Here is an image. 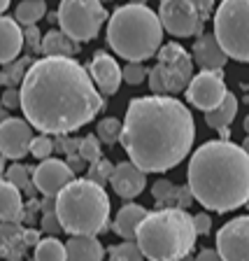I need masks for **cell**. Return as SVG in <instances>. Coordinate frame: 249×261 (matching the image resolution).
<instances>
[{
    "mask_svg": "<svg viewBox=\"0 0 249 261\" xmlns=\"http://www.w3.org/2000/svg\"><path fill=\"white\" fill-rule=\"evenodd\" d=\"M109 261H145V252L140 250L137 240H126V243H119L109 247Z\"/></svg>",
    "mask_w": 249,
    "mask_h": 261,
    "instance_id": "83f0119b",
    "label": "cell"
},
{
    "mask_svg": "<svg viewBox=\"0 0 249 261\" xmlns=\"http://www.w3.org/2000/svg\"><path fill=\"white\" fill-rule=\"evenodd\" d=\"M242 126H244V130H247V136H249V114L244 117V124H242Z\"/></svg>",
    "mask_w": 249,
    "mask_h": 261,
    "instance_id": "f6af8a7d",
    "label": "cell"
},
{
    "mask_svg": "<svg viewBox=\"0 0 249 261\" xmlns=\"http://www.w3.org/2000/svg\"><path fill=\"white\" fill-rule=\"evenodd\" d=\"M244 207H247V210H249V198H247V203H244Z\"/></svg>",
    "mask_w": 249,
    "mask_h": 261,
    "instance_id": "7dc6e473",
    "label": "cell"
},
{
    "mask_svg": "<svg viewBox=\"0 0 249 261\" xmlns=\"http://www.w3.org/2000/svg\"><path fill=\"white\" fill-rule=\"evenodd\" d=\"M193 261H224V256L219 254V250H203Z\"/></svg>",
    "mask_w": 249,
    "mask_h": 261,
    "instance_id": "60d3db41",
    "label": "cell"
},
{
    "mask_svg": "<svg viewBox=\"0 0 249 261\" xmlns=\"http://www.w3.org/2000/svg\"><path fill=\"white\" fill-rule=\"evenodd\" d=\"M68 261H103L105 250L96 236H72L68 243Z\"/></svg>",
    "mask_w": 249,
    "mask_h": 261,
    "instance_id": "ffe728a7",
    "label": "cell"
},
{
    "mask_svg": "<svg viewBox=\"0 0 249 261\" xmlns=\"http://www.w3.org/2000/svg\"><path fill=\"white\" fill-rule=\"evenodd\" d=\"M217 250L224 261H249V215L231 219L219 228Z\"/></svg>",
    "mask_w": 249,
    "mask_h": 261,
    "instance_id": "4fadbf2b",
    "label": "cell"
},
{
    "mask_svg": "<svg viewBox=\"0 0 249 261\" xmlns=\"http://www.w3.org/2000/svg\"><path fill=\"white\" fill-rule=\"evenodd\" d=\"M147 215H149V212L142 205H137V203H126V205H121V210L117 212V217H114L112 231L124 240H135L137 228L145 222Z\"/></svg>",
    "mask_w": 249,
    "mask_h": 261,
    "instance_id": "d6986e66",
    "label": "cell"
},
{
    "mask_svg": "<svg viewBox=\"0 0 249 261\" xmlns=\"http://www.w3.org/2000/svg\"><path fill=\"white\" fill-rule=\"evenodd\" d=\"M42 231L47 236H59L61 231H63V224H61L56 210L54 212H44V217H42Z\"/></svg>",
    "mask_w": 249,
    "mask_h": 261,
    "instance_id": "e575fe53",
    "label": "cell"
},
{
    "mask_svg": "<svg viewBox=\"0 0 249 261\" xmlns=\"http://www.w3.org/2000/svg\"><path fill=\"white\" fill-rule=\"evenodd\" d=\"M89 72H91L96 87L100 89L103 96H114L119 91L121 82H124V68L107 54V51H98L89 63Z\"/></svg>",
    "mask_w": 249,
    "mask_h": 261,
    "instance_id": "2e32d148",
    "label": "cell"
},
{
    "mask_svg": "<svg viewBox=\"0 0 249 261\" xmlns=\"http://www.w3.org/2000/svg\"><path fill=\"white\" fill-rule=\"evenodd\" d=\"M35 126L28 119H19V117H5L0 124V149L3 156L19 161L26 154H31V145L35 140L33 136Z\"/></svg>",
    "mask_w": 249,
    "mask_h": 261,
    "instance_id": "7c38bea8",
    "label": "cell"
},
{
    "mask_svg": "<svg viewBox=\"0 0 249 261\" xmlns=\"http://www.w3.org/2000/svg\"><path fill=\"white\" fill-rule=\"evenodd\" d=\"M40 51L44 56H75L79 51V44L65 31H49L42 38V49Z\"/></svg>",
    "mask_w": 249,
    "mask_h": 261,
    "instance_id": "7402d4cb",
    "label": "cell"
},
{
    "mask_svg": "<svg viewBox=\"0 0 249 261\" xmlns=\"http://www.w3.org/2000/svg\"><path fill=\"white\" fill-rule=\"evenodd\" d=\"M163 21L142 3H128L112 12L107 21V44L126 61H147L163 47Z\"/></svg>",
    "mask_w": 249,
    "mask_h": 261,
    "instance_id": "277c9868",
    "label": "cell"
},
{
    "mask_svg": "<svg viewBox=\"0 0 249 261\" xmlns=\"http://www.w3.org/2000/svg\"><path fill=\"white\" fill-rule=\"evenodd\" d=\"M31 261H38V259H35V256H33V259H31Z\"/></svg>",
    "mask_w": 249,
    "mask_h": 261,
    "instance_id": "c3c4849f",
    "label": "cell"
},
{
    "mask_svg": "<svg viewBox=\"0 0 249 261\" xmlns=\"http://www.w3.org/2000/svg\"><path fill=\"white\" fill-rule=\"evenodd\" d=\"M189 187L196 203L214 212H231L249 198V154L226 140H210L191 154Z\"/></svg>",
    "mask_w": 249,
    "mask_h": 261,
    "instance_id": "3957f363",
    "label": "cell"
},
{
    "mask_svg": "<svg viewBox=\"0 0 249 261\" xmlns=\"http://www.w3.org/2000/svg\"><path fill=\"white\" fill-rule=\"evenodd\" d=\"M193 54H189L179 42H168L158 49L156 63L149 70V89L152 93L175 96L189 89L193 80Z\"/></svg>",
    "mask_w": 249,
    "mask_h": 261,
    "instance_id": "52a82bcc",
    "label": "cell"
},
{
    "mask_svg": "<svg viewBox=\"0 0 249 261\" xmlns=\"http://www.w3.org/2000/svg\"><path fill=\"white\" fill-rule=\"evenodd\" d=\"M54 140L49 138V133H42V136H35V140H33L31 145V154L35 159H40V161H44V159L51 156V152H54Z\"/></svg>",
    "mask_w": 249,
    "mask_h": 261,
    "instance_id": "836d02e7",
    "label": "cell"
},
{
    "mask_svg": "<svg viewBox=\"0 0 249 261\" xmlns=\"http://www.w3.org/2000/svg\"><path fill=\"white\" fill-rule=\"evenodd\" d=\"M47 14V3L44 0H21L16 5V12H14V19L23 26H33L38 23L42 16Z\"/></svg>",
    "mask_w": 249,
    "mask_h": 261,
    "instance_id": "d4e9b609",
    "label": "cell"
},
{
    "mask_svg": "<svg viewBox=\"0 0 249 261\" xmlns=\"http://www.w3.org/2000/svg\"><path fill=\"white\" fill-rule=\"evenodd\" d=\"M35 259L38 261H68V247L56 236H47L35 245Z\"/></svg>",
    "mask_w": 249,
    "mask_h": 261,
    "instance_id": "cb8c5ba5",
    "label": "cell"
},
{
    "mask_svg": "<svg viewBox=\"0 0 249 261\" xmlns=\"http://www.w3.org/2000/svg\"><path fill=\"white\" fill-rule=\"evenodd\" d=\"M56 215L70 236H98L109 224V196L89 177L72 179L56 196Z\"/></svg>",
    "mask_w": 249,
    "mask_h": 261,
    "instance_id": "8992f818",
    "label": "cell"
},
{
    "mask_svg": "<svg viewBox=\"0 0 249 261\" xmlns=\"http://www.w3.org/2000/svg\"><path fill=\"white\" fill-rule=\"evenodd\" d=\"M72 179H75V170L70 168V163L61 159L49 156L40 161L38 168H33V182L44 196H59L63 187H68Z\"/></svg>",
    "mask_w": 249,
    "mask_h": 261,
    "instance_id": "5bb4252c",
    "label": "cell"
},
{
    "mask_svg": "<svg viewBox=\"0 0 249 261\" xmlns=\"http://www.w3.org/2000/svg\"><path fill=\"white\" fill-rule=\"evenodd\" d=\"M196 140L193 114L173 96L133 98L126 110L121 145L145 173H165L186 159Z\"/></svg>",
    "mask_w": 249,
    "mask_h": 261,
    "instance_id": "7a4b0ae2",
    "label": "cell"
},
{
    "mask_svg": "<svg viewBox=\"0 0 249 261\" xmlns=\"http://www.w3.org/2000/svg\"><path fill=\"white\" fill-rule=\"evenodd\" d=\"M242 147H244V152H247V154H249V136H247V138H244V142H242Z\"/></svg>",
    "mask_w": 249,
    "mask_h": 261,
    "instance_id": "ee69618b",
    "label": "cell"
},
{
    "mask_svg": "<svg viewBox=\"0 0 249 261\" xmlns=\"http://www.w3.org/2000/svg\"><path fill=\"white\" fill-rule=\"evenodd\" d=\"M68 163H70V168L75 170V173H81V170H87V159L81 156V154H70L68 156Z\"/></svg>",
    "mask_w": 249,
    "mask_h": 261,
    "instance_id": "ab89813d",
    "label": "cell"
},
{
    "mask_svg": "<svg viewBox=\"0 0 249 261\" xmlns=\"http://www.w3.org/2000/svg\"><path fill=\"white\" fill-rule=\"evenodd\" d=\"M100 138L98 136H84L81 138V149H79V154L84 159H87L89 163H93V161H98V159H103V149H100Z\"/></svg>",
    "mask_w": 249,
    "mask_h": 261,
    "instance_id": "d6a6232c",
    "label": "cell"
},
{
    "mask_svg": "<svg viewBox=\"0 0 249 261\" xmlns=\"http://www.w3.org/2000/svg\"><path fill=\"white\" fill-rule=\"evenodd\" d=\"M59 26L77 42H89L100 33L107 21V10L100 0H61Z\"/></svg>",
    "mask_w": 249,
    "mask_h": 261,
    "instance_id": "30bf717a",
    "label": "cell"
},
{
    "mask_svg": "<svg viewBox=\"0 0 249 261\" xmlns=\"http://www.w3.org/2000/svg\"><path fill=\"white\" fill-rule=\"evenodd\" d=\"M26 44L33 49V51H38V49H42V35H40L38 26L33 23V26H26Z\"/></svg>",
    "mask_w": 249,
    "mask_h": 261,
    "instance_id": "8d00e7d4",
    "label": "cell"
},
{
    "mask_svg": "<svg viewBox=\"0 0 249 261\" xmlns=\"http://www.w3.org/2000/svg\"><path fill=\"white\" fill-rule=\"evenodd\" d=\"M0 217L3 222H21L23 217L21 189L7 179H3V185H0Z\"/></svg>",
    "mask_w": 249,
    "mask_h": 261,
    "instance_id": "44dd1931",
    "label": "cell"
},
{
    "mask_svg": "<svg viewBox=\"0 0 249 261\" xmlns=\"http://www.w3.org/2000/svg\"><path fill=\"white\" fill-rule=\"evenodd\" d=\"M112 173H114V168L107 159H98V161H93L87 168V177L93 179V182H98V185H103V187L112 179Z\"/></svg>",
    "mask_w": 249,
    "mask_h": 261,
    "instance_id": "4dcf8cb0",
    "label": "cell"
},
{
    "mask_svg": "<svg viewBox=\"0 0 249 261\" xmlns=\"http://www.w3.org/2000/svg\"><path fill=\"white\" fill-rule=\"evenodd\" d=\"M177 194H179V187L173 185L170 179H156L152 187V196L154 201L158 203V207L177 205Z\"/></svg>",
    "mask_w": 249,
    "mask_h": 261,
    "instance_id": "f1b7e54d",
    "label": "cell"
},
{
    "mask_svg": "<svg viewBox=\"0 0 249 261\" xmlns=\"http://www.w3.org/2000/svg\"><path fill=\"white\" fill-rule=\"evenodd\" d=\"M21 110L42 133L70 136L103 110V93L72 56H42L21 82Z\"/></svg>",
    "mask_w": 249,
    "mask_h": 261,
    "instance_id": "6da1fadb",
    "label": "cell"
},
{
    "mask_svg": "<svg viewBox=\"0 0 249 261\" xmlns=\"http://www.w3.org/2000/svg\"><path fill=\"white\" fill-rule=\"evenodd\" d=\"M7 7H10V0H0V10L5 12V10H7Z\"/></svg>",
    "mask_w": 249,
    "mask_h": 261,
    "instance_id": "7bdbcfd3",
    "label": "cell"
},
{
    "mask_svg": "<svg viewBox=\"0 0 249 261\" xmlns=\"http://www.w3.org/2000/svg\"><path fill=\"white\" fill-rule=\"evenodd\" d=\"M121 133H124V124L114 117H105V119L98 121L96 126V136L105 142V145H114V142H121Z\"/></svg>",
    "mask_w": 249,
    "mask_h": 261,
    "instance_id": "f546056e",
    "label": "cell"
},
{
    "mask_svg": "<svg viewBox=\"0 0 249 261\" xmlns=\"http://www.w3.org/2000/svg\"><path fill=\"white\" fill-rule=\"evenodd\" d=\"M196 222L184 207L170 205L149 212L137 228V245L149 261H182L196 245Z\"/></svg>",
    "mask_w": 249,
    "mask_h": 261,
    "instance_id": "5b68a950",
    "label": "cell"
},
{
    "mask_svg": "<svg viewBox=\"0 0 249 261\" xmlns=\"http://www.w3.org/2000/svg\"><path fill=\"white\" fill-rule=\"evenodd\" d=\"M3 105H5L7 110H14L21 105V89L16 87H7L5 93H3Z\"/></svg>",
    "mask_w": 249,
    "mask_h": 261,
    "instance_id": "d590c367",
    "label": "cell"
},
{
    "mask_svg": "<svg viewBox=\"0 0 249 261\" xmlns=\"http://www.w3.org/2000/svg\"><path fill=\"white\" fill-rule=\"evenodd\" d=\"M226 93L228 89H226L222 70H201L191 80L189 89H186V100L193 108L203 110V112H210L217 105H222Z\"/></svg>",
    "mask_w": 249,
    "mask_h": 261,
    "instance_id": "8fae6325",
    "label": "cell"
},
{
    "mask_svg": "<svg viewBox=\"0 0 249 261\" xmlns=\"http://www.w3.org/2000/svg\"><path fill=\"white\" fill-rule=\"evenodd\" d=\"M23 240H26V245L28 247H35V245L40 243V236H38V231H33V228H28V231H23Z\"/></svg>",
    "mask_w": 249,
    "mask_h": 261,
    "instance_id": "b9f144b4",
    "label": "cell"
},
{
    "mask_svg": "<svg viewBox=\"0 0 249 261\" xmlns=\"http://www.w3.org/2000/svg\"><path fill=\"white\" fill-rule=\"evenodd\" d=\"M149 77V72H147V68L142 65V61H128L124 68V82H128L130 87H137V84H142V82Z\"/></svg>",
    "mask_w": 249,
    "mask_h": 261,
    "instance_id": "1f68e13d",
    "label": "cell"
},
{
    "mask_svg": "<svg viewBox=\"0 0 249 261\" xmlns=\"http://www.w3.org/2000/svg\"><path fill=\"white\" fill-rule=\"evenodd\" d=\"M196 201V196H193V191H191V187L186 185V187H179V194H177V207H189L191 203Z\"/></svg>",
    "mask_w": 249,
    "mask_h": 261,
    "instance_id": "74e56055",
    "label": "cell"
},
{
    "mask_svg": "<svg viewBox=\"0 0 249 261\" xmlns=\"http://www.w3.org/2000/svg\"><path fill=\"white\" fill-rule=\"evenodd\" d=\"M31 65H33V59H31V56H21V59L10 61V63H5V68H3L0 82H3L5 87H16L19 82L26 80L28 70H31Z\"/></svg>",
    "mask_w": 249,
    "mask_h": 261,
    "instance_id": "484cf974",
    "label": "cell"
},
{
    "mask_svg": "<svg viewBox=\"0 0 249 261\" xmlns=\"http://www.w3.org/2000/svg\"><path fill=\"white\" fill-rule=\"evenodd\" d=\"M214 12V0H158V16L173 38L203 35Z\"/></svg>",
    "mask_w": 249,
    "mask_h": 261,
    "instance_id": "9c48e42d",
    "label": "cell"
},
{
    "mask_svg": "<svg viewBox=\"0 0 249 261\" xmlns=\"http://www.w3.org/2000/svg\"><path fill=\"white\" fill-rule=\"evenodd\" d=\"M5 179L12 182V185H16L19 189H26L28 194L35 191L33 189V187H35V182H33V168L31 166H23V163H19V161L5 170Z\"/></svg>",
    "mask_w": 249,
    "mask_h": 261,
    "instance_id": "4316f807",
    "label": "cell"
},
{
    "mask_svg": "<svg viewBox=\"0 0 249 261\" xmlns=\"http://www.w3.org/2000/svg\"><path fill=\"white\" fill-rule=\"evenodd\" d=\"M193 222H196V231H198V236L207 233V231L212 228V219H210V215H205V212L193 215Z\"/></svg>",
    "mask_w": 249,
    "mask_h": 261,
    "instance_id": "f35d334b",
    "label": "cell"
},
{
    "mask_svg": "<svg viewBox=\"0 0 249 261\" xmlns=\"http://www.w3.org/2000/svg\"><path fill=\"white\" fill-rule=\"evenodd\" d=\"M130 3H142V5H145V0H130Z\"/></svg>",
    "mask_w": 249,
    "mask_h": 261,
    "instance_id": "bcb514c9",
    "label": "cell"
},
{
    "mask_svg": "<svg viewBox=\"0 0 249 261\" xmlns=\"http://www.w3.org/2000/svg\"><path fill=\"white\" fill-rule=\"evenodd\" d=\"M214 35L231 59L249 63V0H222L214 12Z\"/></svg>",
    "mask_w": 249,
    "mask_h": 261,
    "instance_id": "ba28073f",
    "label": "cell"
},
{
    "mask_svg": "<svg viewBox=\"0 0 249 261\" xmlns=\"http://www.w3.org/2000/svg\"><path fill=\"white\" fill-rule=\"evenodd\" d=\"M191 54H193V61L201 70H224L226 61L231 59V56L224 51L222 42L217 40L214 33H203V35H198L193 42V49H191Z\"/></svg>",
    "mask_w": 249,
    "mask_h": 261,
    "instance_id": "e0dca14e",
    "label": "cell"
},
{
    "mask_svg": "<svg viewBox=\"0 0 249 261\" xmlns=\"http://www.w3.org/2000/svg\"><path fill=\"white\" fill-rule=\"evenodd\" d=\"M112 189L114 194L124 198V201H133L145 191L147 187V173L133 161H121L114 166L112 173Z\"/></svg>",
    "mask_w": 249,
    "mask_h": 261,
    "instance_id": "9a60e30c",
    "label": "cell"
},
{
    "mask_svg": "<svg viewBox=\"0 0 249 261\" xmlns=\"http://www.w3.org/2000/svg\"><path fill=\"white\" fill-rule=\"evenodd\" d=\"M235 114H238V98H235L233 93H226L222 105H217L214 110L205 112V124L217 130L226 128V126H231V121L235 119Z\"/></svg>",
    "mask_w": 249,
    "mask_h": 261,
    "instance_id": "603a6c76",
    "label": "cell"
},
{
    "mask_svg": "<svg viewBox=\"0 0 249 261\" xmlns=\"http://www.w3.org/2000/svg\"><path fill=\"white\" fill-rule=\"evenodd\" d=\"M0 61L10 63V61L19 59L23 44H26V33L21 31V23L12 19V16H3L0 19Z\"/></svg>",
    "mask_w": 249,
    "mask_h": 261,
    "instance_id": "ac0fdd59",
    "label": "cell"
}]
</instances>
